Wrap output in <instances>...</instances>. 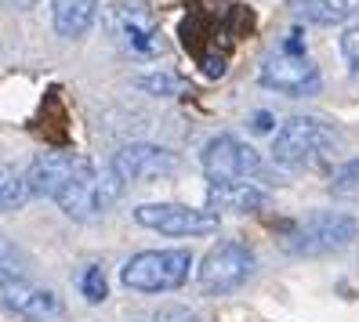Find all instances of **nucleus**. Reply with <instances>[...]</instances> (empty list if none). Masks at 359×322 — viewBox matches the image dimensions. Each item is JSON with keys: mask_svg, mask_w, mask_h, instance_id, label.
Returning <instances> with one entry per match:
<instances>
[{"mask_svg": "<svg viewBox=\"0 0 359 322\" xmlns=\"http://www.w3.org/2000/svg\"><path fill=\"white\" fill-rule=\"evenodd\" d=\"M359 235V221L345 210H316L309 218L294 221L290 232L280 239L283 253L294 257H323L334 250H345Z\"/></svg>", "mask_w": 359, "mask_h": 322, "instance_id": "1", "label": "nucleus"}, {"mask_svg": "<svg viewBox=\"0 0 359 322\" xmlns=\"http://www.w3.org/2000/svg\"><path fill=\"white\" fill-rule=\"evenodd\" d=\"M334 145H337L334 127L323 123L320 116H290L272 138V163L287 170H305L323 163Z\"/></svg>", "mask_w": 359, "mask_h": 322, "instance_id": "2", "label": "nucleus"}, {"mask_svg": "<svg viewBox=\"0 0 359 322\" xmlns=\"http://www.w3.org/2000/svg\"><path fill=\"white\" fill-rule=\"evenodd\" d=\"M193 275L189 250H142L120 268V283L135 293H175Z\"/></svg>", "mask_w": 359, "mask_h": 322, "instance_id": "3", "label": "nucleus"}, {"mask_svg": "<svg viewBox=\"0 0 359 322\" xmlns=\"http://www.w3.org/2000/svg\"><path fill=\"white\" fill-rule=\"evenodd\" d=\"M120 181L113 174H102L91 160H80L76 174L66 181V188L55 196L58 210L73 221H98L105 210L113 206V200L120 196Z\"/></svg>", "mask_w": 359, "mask_h": 322, "instance_id": "4", "label": "nucleus"}, {"mask_svg": "<svg viewBox=\"0 0 359 322\" xmlns=\"http://www.w3.org/2000/svg\"><path fill=\"white\" fill-rule=\"evenodd\" d=\"M258 272V257L247 243L240 239H222L218 246H210L203 253V261L196 268V283L207 297H225L232 290L247 286Z\"/></svg>", "mask_w": 359, "mask_h": 322, "instance_id": "5", "label": "nucleus"}, {"mask_svg": "<svg viewBox=\"0 0 359 322\" xmlns=\"http://www.w3.org/2000/svg\"><path fill=\"white\" fill-rule=\"evenodd\" d=\"M105 29L113 36H120L123 48H131L135 55H145V58H156L171 48L163 40V29L153 18V11L145 4H138V0H116V4H109V11H105Z\"/></svg>", "mask_w": 359, "mask_h": 322, "instance_id": "6", "label": "nucleus"}, {"mask_svg": "<svg viewBox=\"0 0 359 322\" xmlns=\"http://www.w3.org/2000/svg\"><path fill=\"white\" fill-rule=\"evenodd\" d=\"M200 167L210 181H250V178H265V160L262 153H255L243 138L236 134H215L203 153H200Z\"/></svg>", "mask_w": 359, "mask_h": 322, "instance_id": "7", "label": "nucleus"}, {"mask_svg": "<svg viewBox=\"0 0 359 322\" xmlns=\"http://www.w3.org/2000/svg\"><path fill=\"white\" fill-rule=\"evenodd\" d=\"M178 170V156L163 145H153V141H128L120 145L113 160H109V174L120 181V185H153V181H163Z\"/></svg>", "mask_w": 359, "mask_h": 322, "instance_id": "8", "label": "nucleus"}, {"mask_svg": "<svg viewBox=\"0 0 359 322\" xmlns=\"http://www.w3.org/2000/svg\"><path fill=\"white\" fill-rule=\"evenodd\" d=\"M131 218L149 228V232H160V235H175V239H189V235H210L218 232L222 218L210 210H193L185 203H142L135 206Z\"/></svg>", "mask_w": 359, "mask_h": 322, "instance_id": "9", "label": "nucleus"}, {"mask_svg": "<svg viewBox=\"0 0 359 322\" xmlns=\"http://www.w3.org/2000/svg\"><path fill=\"white\" fill-rule=\"evenodd\" d=\"M258 80H262V88L280 91V94H290V98L320 94V88H323L320 69H316L305 55H283V51L269 55V58L262 62Z\"/></svg>", "mask_w": 359, "mask_h": 322, "instance_id": "10", "label": "nucleus"}, {"mask_svg": "<svg viewBox=\"0 0 359 322\" xmlns=\"http://www.w3.org/2000/svg\"><path fill=\"white\" fill-rule=\"evenodd\" d=\"M0 308L11 312L15 318H26V322H55L66 312L58 293H51L48 286L29 283L26 275L0 279Z\"/></svg>", "mask_w": 359, "mask_h": 322, "instance_id": "11", "label": "nucleus"}, {"mask_svg": "<svg viewBox=\"0 0 359 322\" xmlns=\"http://www.w3.org/2000/svg\"><path fill=\"white\" fill-rule=\"evenodd\" d=\"M83 156L76 153H40L29 170H26V188H29V196H40V200H55L62 188H66V181L76 174V167H80Z\"/></svg>", "mask_w": 359, "mask_h": 322, "instance_id": "12", "label": "nucleus"}, {"mask_svg": "<svg viewBox=\"0 0 359 322\" xmlns=\"http://www.w3.org/2000/svg\"><path fill=\"white\" fill-rule=\"evenodd\" d=\"M269 203V192L255 181H210L207 206L210 214H258Z\"/></svg>", "mask_w": 359, "mask_h": 322, "instance_id": "13", "label": "nucleus"}, {"mask_svg": "<svg viewBox=\"0 0 359 322\" xmlns=\"http://www.w3.org/2000/svg\"><path fill=\"white\" fill-rule=\"evenodd\" d=\"M98 0H51V26L58 36L76 40L91 29Z\"/></svg>", "mask_w": 359, "mask_h": 322, "instance_id": "14", "label": "nucleus"}, {"mask_svg": "<svg viewBox=\"0 0 359 322\" xmlns=\"http://www.w3.org/2000/svg\"><path fill=\"white\" fill-rule=\"evenodd\" d=\"M290 15L305 26H337L341 22V8H334L330 0H290Z\"/></svg>", "mask_w": 359, "mask_h": 322, "instance_id": "15", "label": "nucleus"}, {"mask_svg": "<svg viewBox=\"0 0 359 322\" xmlns=\"http://www.w3.org/2000/svg\"><path fill=\"white\" fill-rule=\"evenodd\" d=\"M29 200V188H26V178L18 174L15 167L0 163V214H15L22 210Z\"/></svg>", "mask_w": 359, "mask_h": 322, "instance_id": "16", "label": "nucleus"}, {"mask_svg": "<svg viewBox=\"0 0 359 322\" xmlns=\"http://www.w3.org/2000/svg\"><path fill=\"white\" fill-rule=\"evenodd\" d=\"M135 88L145 91V94H153V98H175L185 91V83L175 76V73H145L135 80Z\"/></svg>", "mask_w": 359, "mask_h": 322, "instance_id": "17", "label": "nucleus"}, {"mask_svg": "<svg viewBox=\"0 0 359 322\" xmlns=\"http://www.w3.org/2000/svg\"><path fill=\"white\" fill-rule=\"evenodd\" d=\"M330 192L334 196H345V200H359V160H348L334 170Z\"/></svg>", "mask_w": 359, "mask_h": 322, "instance_id": "18", "label": "nucleus"}, {"mask_svg": "<svg viewBox=\"0 0 359 322\" xmlns=\"http://www.w3.org/2000/svg\"><path fill=\"white\" fill-rule=\"evenodd\" d=\"M80 293L91 300V304H105V297H109V279L98 265H88L80 275Z\"/></svg>", "mask_w": 359, "mask_h": 322, "instance_id": "19", "label": "nucleus"}, {"mask_svg": "<svg viewBox=\"0 0 359 322\" xmlns=\"http://www.w3.org/2000/svg\"><path fill=\"white\" fill-rule=\"evenodd\" d=\"M18 275H26V253L8 235H0V279H18Z\"/></svg>", "mask_w": 359, "mask_h": 322, "instance_id": "20", "label": "nucleus"}, {"mask_svg": "<svg viewBox=\"0 0 359 322\" xmlns=\"http://www.w3.org/2000/svg\"><path fill=\"white\" fill-rule=\"evenodd\" d=\"M135 322H203V318L185 304H163V308H153L145 315H135Z\"/></svg>", "mask_w": 359, "mask_h": 322, "instance_id": "21", "label": "nucleus"}, {"mask_svg": "<svg viewBox=\"0 0 359 322\" xmlns=\"http://www.w3.org/2000/svg\"><path fill=\"white\" fill-rule=\"evenodd\" d=\"M341 55H345L348 76L359 80V26H348V29L341 33Z\"/></svg>", "mask_w": 359, "mask_h": 322, "instance_id": "22", "label": "nucleus"}, {"mask_svg": "<svg viewBox=\"0 0 359 322\" xmlns=\"http://www.w3.org/2000/svg\"><path fill=\"white\" fill-rule=\"evenodd\" d=\"M250 131H255V134H269L272 131V113H250Z\"/></svg>", "mask_w": 359, "mask_h": 322, "instance_id": "23", "label": "nucleus"}, {"mask_svg": "<svg viewBox=\"0 0 359 322\" xmlns=\"http://www.w3.org/2000/svg\"><path fill=\"white\" fill-rule=\"evenodd\" d=\"M341 11H345V15H355V18H359V0H341Z\"/></svg>", "mask_w": 359, "mask_h": 322, "instance_id": "24", "label": "nucleus"}, {"mask_svg": "<svg viewBox=\"0 0 359 322\" xmlns=\"http://www.w3.org/2000/svg\"><path fill=\"white\" fill-rule=\"evenodd\" d=\"M22 4H36V0H22Z\"/></svg>", "mask_w": 359, "mask_h": 322, "instance_id": "25", "label": "nucleus"}]
</instances>
